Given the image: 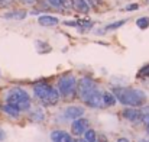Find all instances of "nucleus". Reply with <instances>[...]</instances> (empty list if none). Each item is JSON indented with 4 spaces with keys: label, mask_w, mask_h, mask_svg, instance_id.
I'll return each instance as SVG.
<instances>
[{
    "label": "nucleus",
    "mask_w": 149,
    "mask_h": 142,
    "mask_svg": "<svg viewBox=\"0 0 149 142\" xmlns=\"http://www.w3.org/2000/svg\"><path fill=\"white\" fill-rule=\"evenodd\" d=\"M123 118H126L127 120H130L133 123H138V122H142L145 119V113L141 109L132 107V109H125L123 110Z\"/></svg>",
    "instance_id": "423d86ee"
},
{
    "label": "nucleus",
    "mask_w": 149,
    "mask_h": 142,
    "mask_svg": "<svg viewBox=\"0 0 149 142\" xmlns=\"http://www.w3.org/2000/svg\"><path fill=\"white\" fill-rule=\"evenodd\" d=\"M35 96L45 104V106H54L59 101V93L58 89L52 87L48 83H38L33 86Z\"/></svg>",
    "instance_id": "f03ea898"
},
{
    "label": "nucleus",
    "mask_w": 149,
    "mask_h": 142,
    "mask_svg": "<svg viewBox=\"0 0 149 142\" xmlns=\"http://www.w3.org/2000/svg\"><path fill=\"white\" fill-rule=\"evenodd\" d=\"M111 93L114 94L116 100L129 107H141L146 101L145 92L133 87H114Z\"/></svg>",
    "instance_id": "f257e3e1"
},
{
    "label": "nucleus",
    "mask_w": 149,
    "mask_h": 142,
    "mask_svg": "<svg viewBox=\"0 0 149 142\" xmlns=\"http://www.w3.org/2000/svg\"><path fill=\"white\" fill-rule=\"evenodd\" d=\"M6 103L17 107L20 112L28 110L31 107V96L28 94L26 90L20 89V87H15L12 90H9V93L6 96Z\"/></svg>",
    "instance_id": "7ed1b4c3"
},
{
    "label": "nucleus",
    "mask_w": 149,
    "mask_h": 142,
    "mask_svg": "<svg viewBox=\"0 0 149 142\" xmlns=\"http://www.w3.org/2000/svg\"><path fill=\"white\" fill-rule=\"evenodd\" d=\"M88 129V120L84 119V118H78L72 122L71 125V132L75 135V136H81L86 134V131Z\"/></svg>",
    "instance_id": "0eeeda50"
},
{
    "label": "nucleus",
    "mask_w": 149,
    "mask_h": 142,
    "mask_svg": "<svg viewBox=\"0 0 149 142\" xmlns=\"http://www.w3.org/2000/svg\"><path fill=\"white\" fill-rule=\"evenodd\" d=\"M51 139H52V142H75L70 134H67L64 131H52Z\"/></svg>",
    "instance_id": "9d476101"
},
{
    "label": "nucleus",
    "mask_w": 149,
    "mask_h": 142,
    "mask_svg": "<svg viewBox=\"0 0 149 142\" xmlns=\"http://www.w3.org/2000/svg\"><path fill=\"white\" fill-rule=\"evenodd\" d=\"M84 115V109L81 106H68L64 109V118L65 119H78V118H83Z\"/></svg>",
    "instance_id": "6e6552de"
},
{
    "label": "nucleus",
    "mask_w": 149,
    "mask_h": 142,
    "mask_svg": "<svg viewBox=\"0 0 149 142\" xmlns=\"http://www.w3.org/2000/svg\"><path fill=\"white\" fill-rule=\"evenodd\" d=\"M72 6L80 13H88L90 12V4H88L87 0H72Z\"/></svg>",
    "instance_id": "f8f14e48"
},
{
    "label": "nucleus",
    "mask_w": 149,
    "mask_h": 142,
    "mask_svg": "<svg viewBox=\"0 0 149 142\" xmlns=\"http://www.w3.org/2000/svg\"><path fill=\"white\" fill-rule=\"evenodd\" d=\"M1 139H4V131L0 128V141H1Z\"/></svg>",
    "instance_id": "5701e85b"
},
{
    "label": "nucleus",
    "mask_w": 149,
    "mask_h": 142,
    "mask_svg": "<svg viewBox=\"0 0 149 142\" xmlns=\"http://www.w3.org/2000/svg\"><path fill=\"white\" fill-rule=\"evenodd\" d=\"M138 9H139V4H138V3H132V4H129V6H126V7H125V10H127V12L138 10Z\"/></svg>",
    "instance_id": "4be33fe9"
},
{
    "label": "nucleus",
    "mask_w": 149,
    "mask_h": 142,
    "mask_svg": "<svg viewBox=\"0 0 149 142\" xmlns=\"http://www.w3.org/2000/svg\"><path fill=\"white\" fill-rule=\"evenodd\" d=\"M97 142H107V139H106L104 136H100V139H99Z\"/></svg>",
    "instance_id": "a878e982"
},
{
    "label": "nucleus",
    "mask_w": 149,
    "mask_h": 142,
    "mask_svg": "<svg viewBox=\"0 0 149 142\" xmlns=\"http://www.w3.org/2000/svg\"><path fill=\"white\" fill-rule=\"evenodd\" d=\"M117 142H129V139H127V138H119Z\"/></svg>",
    "instance_id": "b1692460"
},
{
    "label": "nucleus",
    "mask_w": 149,
    "mask_h": 142,
    "mask_svg": "<svg viewBox=\"0 0 149 142\" xmlns=\"http://www.w3.org/2000/svg\"><path fill=\"white\" fill-rule=\"evenodd\" d=\"M58 93L65 99H74L77 94V78L72 74H64L58 81Z\"/></svg>",
    "instance_id": "20e7f679"
},
{
    "label": "nucleus",
    "mask_w": 149,
    "mask_h": 142,
    "mask_svg": "<svg viewBox=\"0 0 149 142\" xmlns=\"http://www.w3.org/2000/svg\"><path fill=\"white\" fill-rule=\"evenodd\" d=\"M23 1H25V3H29V4H31V3H33L35 0H23Z\"/></svg>",
    "instance_id": "bb28decb"
},
{
    "label": "nucleus",
    "mask_w": 149,
    "mask_h": 142,
    "mask_svg": "<svg viewBox=\"0 0 149 142\" xmlns=\"http://www.w3.org/2000/svg\"><path fill=\"white\" fill-rule=\"evenodd\" d=\"M125 23H126V20H119V22L110 23V25H107V26H106V31H114V29H117V28L123 26Z\"/></svg>",
    "instance_id": "aec40b11"
},
{
    "label": "nucleus",
    "mask_w": 149,
    "mask_h": 142,
    "mask_svg": "<svg viewBox=\"0 0 149 142\" xmlns=\"http://www.w3.org/2000/svg\"><path fill=\"white\" fill-rule=\"evenodd\" d=\"M4 19H16V20H20V19H25L26 17V12L23 10H15V12H7L3 15Z\"/></svg>",
    "instance_id": "ddd939ff"
},
{
    "label": "nucleus",
    "mask_w": 149,
    "mask_h": 142,
    "mask_svg": "<svg viewBox=\"0 0 149 142\" xmlns=\"http://www.w3.org/2000/svg\"><path fill=\"white\" fill-rule=\"evenodd\" d=\"M1 110H3L6 115L12 116V118H17L19 113H20V110H19L17 107H15V106H12V104H9V103H4L3 107H1Z\"/></svg>",
    "instance_id": "4468645a"
},
{
    "label": "nucleus",
    "mask_w": 149,
    "mask_h": 142,
    "mask_svg": "<svg viewBox=\"0 0 149 142\" xmlns=\"http://www.w3.org/2000/svg\"><path fill=\"white\" fill-rule=\"evenodd\" d=\"M146 3H149V0H146Z\"/></svg>",
    "instance_id": "7c9ffc66"
},
{
    "label": "nucleus",
    "mask_w": 149,
    "mask_h": 142,
    "mask_svg": "<svg viewBox=\"0 0 149 142\" xmlns=\"http://www.w3.org/2000/svg\"><path fill=\"white\" fill-rule=\"evenodd\" d=\"M87 106H90V107H94V109H100V107H103L104 104H103V93L97 90L96 93H93V94L90 96L86 101H84Z\"/></svg>",
    "instance_id": "1a4fd4ad"
},
{
    "label": "nucleus",
    "mask_w": 149,
    "mask_h": 142,
    "mask_svg": "<svg viewBox=\"0 0 149 142\" xmlns=\"http://www.w3.org/2000/svg\"><path fill=\"white\" fill-rule=\"evenodd\" d=\"M84 141L86 142H97V135L93 129H87L84 134Z\"/></svg>",
    "instance_id": "f3484780"
},
{
    "label": "nucleus",
    "mask_w": 149,
    "mask_h": 142,
    "mask_svg": "<svg viewBox=\"0 0 149 142\" xmlns=\"http://www.w3.org/2000/svg\"><path fill=\"white\" fill-rule=\"evenodd\" d=\"M48 3H49L52 7H55V9H62L65 6L67 0H48Z\"/></svg>",
    "instance_id": "6ab92c4d"
},
{
    "label": "nucleus",
    "mask_w": 149,
    "mask_h": 142,
    "mask_svg": "<svg viewBox=\"0 0 149 142\" xmlns=\"http://www.w3.org/2000/svg\"><path fill=\"white\" fill-rule=\"evenodd\" d=\"M6 3V0H0V4H4Z\"/></svg>",
    "instance_id": "cd10ccee"
},
{
    "label": "nucleus",
    "mask_w": 149,
    "mask_h": 142,
    "mask_svg": "<svg viewBox=\"0 0 149 142\" xmlns=\"http://www.w3.org/2000/svg\"><path fill=\"white\" fill-rule=\"evenodd\" d=\"M139 76H141V77H149V64L141 68V71H139Z\"/></svg>",
    "instance_id": "412c9836"
},
{
    "label": "nucleus",
    "mask_w": 149,
    "mask_h": 142,
    "mask_svg": "<svg viewBox=\"0 0 149 142\" xmlns=\"http://www.w3.org/2000/svg\"><path fill=\"white\" fill-rule=\"evenodd\" d=\"M103 104L104 106H114L116 104V97L111 92H103Z\"/></svg>",
    "instance_id": "2eb2a0df"
},
{
    "label": "nucleus",
    "mask_w": 149,
    "mask_h": 142,
    "mask_svg": "<svg viewBox=\"0 0 149 142\" xmlns=\"http://www.w3.org/2000/svg\"><path fill=\"white\" fill-rule=\"evenodd\" d=\"M141 142H149V141H148V139H142Z\"/></svg>",
    "instance_id": "c756f323"
},
{
    "label": "nucleus",
    "mask_w": 149,
    "mask_h": 142,
    "mask_svg": "<svg viewBox=\"0 0 149 142\" xmlns=\"http://www.w3.org/2000/svg\"><path fill=\"white\" fill-rule=\"evenodd\" d=\"M146 132H148V135H149V118L146 119Z\"/></svg>",
    "instance_id": "393cba45"
},
{
    "label": "nucleus",
    "mask_w": 149,
    "mask_h": 142,
    "mask_svg": "<svg viewBox=\"0 0 149 142\" xmlns=\"http://www.w3.org/2000/svg\"><path fill=\"white\" fill-rule=\"evenodd\" d=\"M97 90H99L97 83L94 80L88 78V77H83V78H80L77 81V94H78V97L83 101H86L90 96L93 93H96Z\"/></svg>",
    "instance_id": "39448f33"
},
{
    "label": "nucleus",
    "mask_w": 149,
    "mask_h": 142,
    "mask_svg": "<svg viewBox=\"0 0 149 142\" xmlns=\"http://www.w3.org/2000/svg\"><path fill=\"white\" fill-rule=\"evenodd\" d=\"M58 22H59V19L55 17V16H51V15H42V16L38 17V23L42 25V26H48V28L58 25Z\"/></svg>",
    "instance_id": "9b49d317"
},
{
    "label": "nucleus",
    "mask_w": 149,
    "mask_h": 142,
    "mask_svg": "<svg viewBox=\"0 0 149 142\" xmlns=\"http://www.w3.org/2000/svg\"><path fill=\"white\" fill-rule=\"evenodd\" d=\"M75 142H86L84 139H78V141H75Z\"/></svg>",
    "instance_id": "c85d7f7f"
},
{
    "label": "nucleus",
    "mask_w": 149,
    "mask_h": 142,
    "mask_svg": "<svg viewBox=\"0 0 149 142\" xmlns=\"http://www.w3.org/2000/svg\"><path fill=\"white\" fill-rule=\"evenodd\" d=\"M136 26L139 29H148L149 28V17L148 16H142L139 19H136Z\"/></svg>",
    "instance_id": "dca6fc26"
},
{
    "label": "nucleus",
    "mask_w": 149,
    "mask_h": 142,
    "mask_svg": "<svg viewBox=\"0 0 149 142\" xmlns=\"http://www.w3.org/2000/svg\"><path fill=\"white\" fill-rule=\"evenodd\" d=\"M44 118H45V115H44V112H42L41 109L33 110V113L31 115V119H32V120H35V122H41Z\"/></svg>",
    "instance_id": "a211bd4d"
}]
</instances>
